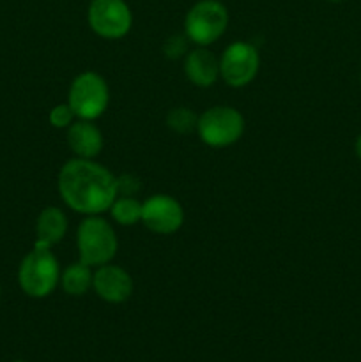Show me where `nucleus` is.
<instances>
[{"label":"nucleus","instance_id":"obj_22","mask_svg":"<svg viewBox=\"0 0 361 362\" xmlns=\"http://www.w3.org/2000/svg\"><path fill=\"white\" fill-rule=\"evenodd\" d=\"M16 362H23V361H16Z\"/></svg>","mask_w":361,"mask_h":362},{"label":"nucleus","instance_id":"obj_7","mask_svg":"<svg viewBox=\"0 0 361 362\" xmlns=\"http://www.w3.org/2000/svg\"><path fill=\"white\" fill-rule=\"evenodd\" d=\"M260 55L251 42L236 41L219 57V78L232 88H243L255 80Z\"/></svg>","mask_w":361,"mask_h":362},{"label":"nucleus","instance_id":"obj_21","mask_svg":"<svg viewBox=\"0 0 361 362\" xmlns=\"http://www.w3.org/2000/svg\"><path fill=\"white\" fill-rule=\"evenodd\" d=\"M328 2H335L336 4V2H342V0H328Z\"/></svg>","mask_w":361,"mask_h":362},{"label":"nucleus","instance_id":"obj_17","mask_svg":"<svg viewBox=\"0 0 361 362\" xmlns=\"http://www.w3.org/2000/svg\"><path fill=\"white\" fill-rule=\"evenodd\" d=\"M48 120L53 127H57V129H67V127L76 120V115H74L73 108H71L67 103H60V105L53 106V108L50 110Z\"/></svg>","mask_w":361,"mask_h":362},{"label":"nucleus","instance_id":"obj_18","mask_svg":"<svg viewBox=\"0 0 361 362\" xmlns=\"http://www.w3.org/2000/svg\"><path fill=\"white\" fill-rule=\"evenodd\" d=\"M188 42H190V39L184 34L170 35L165 41V45H163V53H165L166 59L170 60L183 59V57H186V53L190 52V49H188Z\"/></svg>","mask_w":361,"mask_h":362},{"label":"nucleus","instance_id":"obj_19","mask_svg":"<svg viewBox=\"0 0 361 362\" xmlns=\"http://www.w3.org/2000/svg\"><path fill=\"white\" fill-rule=\"evenodd\" d=\"M140 189V182L133 175L117 177V194L122 197H134V193Z\"/></svg>","mask_w":361,"mask_h":362},{"label":"nucleus","instance_id":"obj_13","mask_svg":"<svg viewBox=\"0 0 361 362\" xmlns=\"http://www.w3.org/2000/svg\"><path fill=\"white\" fill-rule=\"evenodd\" d=\"M67 216L59 207H45L35 221V243L38 246L52 247L66 237Z\"/></svg>","mask_w":361,"mask_h":362},{"label":"nucleus","instance_id":"obj_4","mask_svg":"<svg viewBox=\"0 0 361 362\" xmlns=\"http://www.w3.org/2000/svg\"><path fill=\"white\" fill-rule=\"evenodd\" d=\"M244 117L234 106L218 105L198 115L197 134L207 147H230L241 140L244 133Z\"/></svg>","mask_w":361,"mask_h":362},{"label":"nucleus","instance_id":"obj_10","mask_svg":"<svg viewBox=\"0 0 361 362\" xmlns=\"http://www.w3.org/2000/svg\"><path fill=\"white\" fill-rule=\"evenodd\" d=\"M133 278H131V274L126 269L119 267V265H113L112 262L94 269L92 290L105 303H126L131 297V293H133Z\"/></svg>","mask_w":361,"mask_h":362},{"label":"nucleus","instance_id":"obj_14","mask_svg":"<svg viewBox=\"0 0 361 362\" xmlns=\"http://www.w3.org/2000/svg\"><path fill=\"white\" fill-rule=\"evenodd\" d=\"M92 278H94V267L78 260L71 264L66 271L60 272L59 285L67 296L80 297L92 288Z\"/></svg>","mask_w":361,"mask_h":362},{"label":"nucleus","instance_id":"obj_8","mask_svg":"<svg viewBox=\"0 0 361 362\" xmlns=\"http://www.w3.org/2000/svg\"><path fill=\"white\" fill-rule=\"evenodd\" d=\"M91 30L103 39H122L133 25V14L124 0H92L87 11Z\"/></svg>","mask_w":361,"mask_h":362},{"label":"nucleus","instance_id":"obj_15","mask_svg":"<svg viewBox=\"0 0 361 362\" xmlns=\"http://www.w3.org/2000/svg\"><path fill=\"white\" fill-rule=\"evenodd\" d=\"M110 216L117 225L133 226L142 221V202L134 197H122L117 194L110 207Z\"/></svg>","mask_w":361,"mask_h":362},{"label":"nucleus","instance_id":"obj_11","mask_svg":"<svg viewBox=\"0 0 361 362\" xmlns=\"http://www.w3.org/2000/svg\"><path fill=\"white\" fill-rule=\"evenodd\" d=\"M184 74L195 87H212L219 80V59L207 46H197L184 57Z\"/></svg>","mask_w":361,"mask_h":362},{"label":"nucleus","instance_id":"obj_3","mask_svg":"<svg viewBox=\"0 0 361 362\" xmlns=\"http://www.w3.org/2000/svg\"><path fill=\"white\" fill-rule=\"evenodd\" d=\"M115 230L101 216H85L76 228L78 257L91 267L110 264L117 255Z\"/></svg>","mask_w":361,"mask_h":362},{"label":"nucleus","instance_id":"obj_6","mask_svg":"<svg viewBox=\"0 0 361 362\" xmlns=\"http://www.w3.org/2000/svg\"><path fill=\"white\" fill-rule=\"evenodd\" d=\"M67 105L73 108L76 119L96 120L110 105V88L105 78L94 71L80 73L71 81Z\"/></svg>","mask_w":361,"mask_h":362},{"label":"nucleus","instance_id":"obj_5","mask_svg":"<svg viewBox=\"0 0 361 362\" xmlns=\"http://www.w3.org/2000/svg\"><path fill=\"white\" fill-rule=\"evenodd\" d=\"M229 25V11L219 0H198L184 18V35L197 46L218 41Z\"/></svg>","mask_w":361,"mask_h":362},{"label":"nucleus","instance_id":"obj_9","mask_svg":"<svg viewBox=\"0 0 361 362\" xmlns=\"http://www.w3.org/2000/svg\"><path fill=\"white\" fill-rule=\"evenodd\" d=\"M142 223L158 235H172L183 226L184 209L170 194H154L142 202Z\"/></svg>","mask_w":361,"mask_h":362},{"label":"nucleus","instance_id":"obj_1","mask_svg":"<svg viewBox=\"0 0 361 362\" xmlns=\"http://www.w3.org/2000/svg\"><path fill=\"white\" fill-rule=\"evenodd\" d=\"M57 186L64 204L84 216H101L117 198V177L94 159L64 163Z\"/></svg>","mask_w":361,"mask_h":362},{"label":"nucleus","instance_id":"obj_16","mask_svg":"<svg viewBox=\"0 0 361 362\" xmlns=\"http://www.w3.org/2000/svg\"><path fill=\"white\" fill-rule=\"evenodd\" d=\"M198 115L188 106H177L166 113V126L177 134H188L197 131Z\"/></svg>","mask_w":361,"mask_h":362},{"label":"nucleus","instance_id":"obj_12","mask_svg":"<svg viewBox=\"0 0 361 362\" xmlns=\"http://www.w3.org/2000/svg\"><path fill=\"white\" fill-rule=\"evenodd\" d=\"M67 145L74 158L94 159L103 151V133L94 120L76 119L67 127Z\"/></svg>","mask_w":361,"mask_h":362},{"label":"nucleus","instance_id":"obj_20","mask_svg":"<svg viewBox=\"0 0 361 362\" xmlns=\"http://www.w3.org/2000/svg\"><path fill=\"white\" fill-rule=\"evenodd\" d=\"M356 154H357V158L361 159V134L357 136V140H356Z\"/></svg>","mask_w":361,"mask_h":362},{"label":"nucleus","instance_id":"obj_2","mask_svg":"<svg viewBox=\"0 0 361 362\" xmlns=\"http://www.w3.org/2000/svg\"><path fill=\"white\" fill-rule=\"evenodd\" d=\"M18 283L25 296L32 299H45L52 296L60 283V265L52 247L34 244L18 267Z\"/></svg>","mask_w":361,"mask_h":362}]
</instances>
